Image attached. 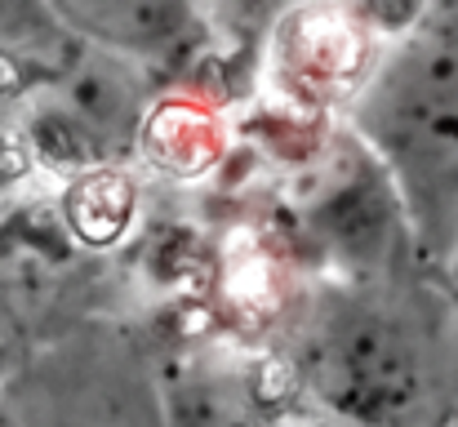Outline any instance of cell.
<instances>
[{
    "label": "cell",
    "instance_id": "obj_1",
    "mask_svg": "<svg viewBox=\"0 0 458 427\" xmlns=\"http://www.w3.org/2000/svg\"><path fill=\"white\" fill-rule=\"evenodd\" d=\"M272 347L338 427H458V298L428 259L307 281Z\"/></svg>",
    "mask_w": 458,
    "mask_h": 427
},
{
    "label": "cell",
    "instance_id": "obj_2",
    "mask_svg": "<svg viewBox=\"0 0 458 427\" xmlns=\"http://www.w3.org/2000/svg\"><path fill=\"white\" fill-rule=\"evenodd\" d=\"M347 130L396 187L432 263L458 205V0L414 4L347 103Z\"/></svg>",
    "mask_w": 458,
    "mask_h": 427
},
{
    "label": "cell",
    "instance_id": "obj_3",
    "mask_svg": "<svg viewBox=\"0 0 458 427\" xmlns=\"http://www.w3.org/2000/svg\"><path fill=\"white\" fill-rule=\"evenodd\" d=\"M0 427H174L160 347L130 320L81 316L4 370Z\"/></svg>",
    "mask_w": 458,
    "mask_h": 427
},
{
    "label": "cell",
    "instance_id": "obj_4",
    "mask_svg": "<svg viewBox=\"0 0 458 427\" xmlns=\"http://www.w3.org/2000/svg\"><path fill=\"white\" fill-rule=\"evenodd\" d=\"M174 427H338L272 343L200 338L160 352Z\"/></svg>",
    "mask_w": 458,
    "mask_h": 427
},
{
    "label": "cell",
    "instance_id": "obj_5",
    "mask_svg": "<svg viewBox=\"0 0 458 427\" xmlns=\"http://www.w3.org/2000/svg\"><path fill=\"white\" fill-rule=\"evenodd\" d=\"M432 268L441 272V281L450 285V294L458 298V205L450 209V223H445V232H441V245H437V254H432Z\"/></svg>",
    "mask_w": 458,
    "mask_h": 427
}]
</instances>
